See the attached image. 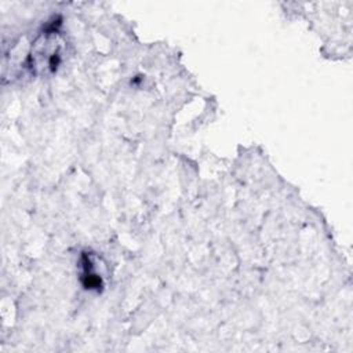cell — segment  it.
I'll return each mask as SVG.
<instances>
[{
    "label": "cell",
    "instance_id": "cell-2",
    "mask_svg": "<svg viewBox=\"0 0 353 353\" xmlns=\"http://www.w3.org/2000/svg\"><path fill=\"white\" fill-rule=\"evenodd\" d=\"M80 266H81L80 281H81L83 287L90 291H99L103 287V281H102V277L99 276V273L95 270V265L88 252L81 254Z\"/></svg>",
    "mask_w": 353,
    "mask_h": 353
},
{
    "label": "cell",
    "instance_id": "cell-1",
    "mask_svg": "<svg viewBox=\"0 0 353 353\" xmlns=\"http://www.w3.org/2000/svg\"><path fill=\"white\" fill-rule=\"evenodd\" d=\"M62 39L59 36L57 25L50 23L34 40L32 50L28 55L26 66L34 74H46L57 70L61 63Z\"/></svg>",
    "mask_w": 353,
    "mask_h": 353
}]
</instances>
